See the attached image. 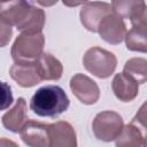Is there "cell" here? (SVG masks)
Wrapping results in <instances>:
<instances>
[{
	"mask_svg": "<svg viewBox=\"0 0 147 147\" xmlns=\"http://www.w3.org/2000/svg\"><path fill=\"white\" fill-rule=\"evenodd\" d=\"M28 122L26 101L24 98H18L15 106L2 116V125L11 132H21Z\"/></svg>",
	"mask_w": 147,
	"mask_h": 147,
	"instance_id": "4fadbf2b",
	"label": "cell"
},
{
	"mask_svg": "<svg viewBox=\"0 0 147 147\" xmlns=\"http://www.w3.org/2000/svg\"><path fill=\"white\" fill-rule=\"evenodd\" d=\"M13 94H11V88L7 83H2V103H1V109L5 110L13 103Z\"/></svg>",
	"mask_w": 147,
	"mask_h": 147,
	"instance_id": "7402d4cb",
	"label": "cell"
},
{
	"mask_svg": "<svg viewBox=\"0 0 147 147\" xmlns=\"http://www.w3.org/2000/svg\"><path fill=\"white\" fill-rule=\"evenodd\" d=\"M32 3L26 1H9L0 5V17L16 28L30 13Z\"/></svg>",
	"mask_w": 147,
	"mask_h": 147,
	"instance_id": "7c38bea8",
	"label": "cell"
},
{
	"mask_svg": "<svg viewBox=\"0 0 147 147\" xmlns=\"http://www.w3.org/2000/svg\"><path fill=\"white\" fill-rule=\"evenodd\" d=\"M116 147H147L142 133L131 123L125 125L122 133L115 140Z\"/></svg>",
	"mask_w": 147,
	"mask_h": 147,
	"instance_id": "9a60e30c",
	"label": "cell"
},
{
	"mask_svg": "<svg viewBox=\"0 0 147 147\" xmlns=\"http://www.w3.org/2000/svg\"><path fill=\"white\" fill-rule=\"evenodd\" d=\"M124 122L119 114L113 110H105L99 113L92 123V130L96 139L101 141H113L122 133Z\"/></svg>",
	"mask_w": 147,
	"mask_h": 147,
	"instance_id": "277c9868",
	"label": "cell"
},
{
	"mask_svg": "<svg viewBox=\"0 0 147 147\" xmlns=\"http://www.w3.org/2000/svg\"><path fill=\"white\" fill-rule=\"evenodd\" d=\"M0 147H20L16 142H14L10 139L7 138H1L0 139Z\"/></svg>",
	"mask_w": 147,
	"mask_h": 147,
	"instance_id": "603a6c76",
	"label": "cell"
},
{
	"mask_svg": "<svg viewBox=\"0 0 147 147\" xmlns=\"http://www.w3.org/2000/svg\"><path fill=\"white\" fill-rule=\"evenodd\" d=\"M83 64L88 72L98 78L105 79L114 74L117 67V59L114 53L94 46L85 52Z\"/></svg>",
	"mask_w": 147,
	"mask_h": 147,
	"instance_id": "7a4b0ae2",
	"label": "cell"
},
{
	"mask_svg": "<svg viewBox=\"0 0 147 147\" xmlns=\"http://www.w3.org/2000/svg\"><path fill=\"white\" fill-rule=\"evenodd\" d=\"M70 88L74 95L84 105H93L100 98L98 84L83 74H76L70 79Z\"/></svg>",
	"mask_w": 147,
	"mask_h": 147,
	"instance_id": "8992f818",
	"label": "cell"
},
{
	"mask_svg": "<svg viewBox=\"0 0 147 147\" xmlns=\"http://www.w3.org/2000/svg\"><path fill=\"white\" fill-rule=\"evenodd\" d=\"M141 0H115L110 3L113 13L119 18H129L140 5Z\"/></svg>",
	"mask_w": 147,
	"mask_h": 147,
	"instance_id": "d6986e66",
	"label": "cell"
},
{
	"mask_svg": "<svg viewBox=\"0 0 147 147\" xmlns=\"http://www.w3.org/2000/svg\"><path fill=\"white\" fill-rule=\"evenodd\" d=\"M49 147H77L76 132L72 125L65 121L48 124Z\"/></svg>",
	"mask_w": 147,
	"mask_h": 147,
	"instance_id": "9c48e42d",
	"label": "cell"
},
{
	"mask_svg": "<svg viewBox=\"0 0 147 147\" xmlns=\"http://www.w3.org/2000/svg\"><path fill=\"white\" fill-rule=\"evenodd\" d=\"M124 74L132 77L138 84L147 82V60L142 57H132L125 62Z\"/></svg>",
	"mask_w": 147,
	"mask_h": 147,
	"instance_id": "ac0fdd59",
	"label": "cell"
},
{
	"mask_svg": "<svg viewBox=\"0 0 147 147\" xmlns=\"http://www.w3.org/2000/svg\"><path fill=\"white\" fill-rule=\"evenodd\" d=\"M10 77L22 87H32L42 79L36 62H15L9 69Z\"/></svg>",
	"mask_w": 147,
	"mask_h": 147,
	"instance_id": "30bf717a",
	"label": "cell"
},
{
	"mask_svg": "<svg viewBox=\"0 0 147 147\" xmlns=\"http://www.w3.org/2000/svg\"><path fill=\"white\" fill-rule=\"evenodd\" d=\"M85 2H86V1H82V2H63V5H65V6H71V7L74 6V7H75V6H78V5H84Z\"/></svg>",
	"mask_w": 147,
	"mask_h": 147,
	"instance_id": "cb8c5ba5",
	"label": "cell"
},
{
	"mask_svg": "<svg viewBox=\"0 0 147 147\" xmlns=\"http://www.w3.org/2000/svg\"><path fill=\"white\" fill-rule=\"evenodd\" d=\"M0 29H1V31H0L1 47H5V46L9 42V40H10L11 36H13L11 25H10L7 21H5L3 18H1V17H0Z\"/></svg>",
	"mask_w": 147,
	"mask_h": 147,
	"instance_id": "44dd1931",
	"label": "cell"
},
{
	"mask_svg": "<svg viewBox=\"0 0 147 147\" xmlns=\"http://www.w3.org/2000/svg\"><path fill=\"white\" fill-rule=\"evenodd\" d=\"M131 124L134 125L144 136L147 141V101H145L140 108L138 109L137 114L131 121Z\"/></svg>",
	"mask_w": 147,
	"mask_h": 147,
	"instance_id": "ffe728a7",
	"label": "cell"
},
{
	"mask_svg": "<svg viewBox=\"0 0 147 147\" xmlns=\"http://www.w3.org/2000/svg\"><path fill=\"white\" fill-rule=\"evenodd\" d=\"M34 62L42 80H57L61 78L63 65L52 54L42 53Z\"/></svg>",
	"mask_w": 147,
	"mask_h": 147,
	"instance_id": "5bb4252c",
	"label": "cell"
},
{
	"mask_svg": "<svg viewBox=\"0 0 147 147\" xmlns=\"http://www.w3.org/2000/svg\"><path fill=\"white\" fill-rule=\"evenodd\" d=\"M111 88L115 96L123 102L132 101L139 93V84L124 72L115 75L111 82Z\"/></svg>",
	"mask_w": 147,
	"mask_h": 147,
	"instance_id": "8fae6325",
	"label": "cell"
},
{
	"mask_svg": "<svg viewBox=\"0 0 147 147\" xmlns=\"http://www.w3.org/2000/svg\"><path fill=\"white\" fill-rule=\"evenodd\" d=\"M111 6L108 2L101 1H86L79 11V18L83 26L91 31L98 32L100 22L109 14H111Z\"/></svg>",
	"mask_w": 147,
	"mask_h": 147,
	"instance_id": "5b68a950",
	"label": "cell"
},
{
	"mask_svg": "<svg viewBox=\"0 0 147 147\" xmlns=\"http://www.w3.org/2000/svg\"><path fill=\"white\" fill-rule=\"evenodd\" d=\"M98 32L106 42L118 45L126 36V26L122 18L115 14H109L100 22Z\"/></svg>",
	"mask_w": 147,
	"mask_h": 147,
	"instance_id": "52a82bcc",
	"label": "cell"
},
{
	"mask_svg": "<svg viewBox=\"0 0 147 147\" xmlns=\"http://www.w3.org/2000/svg\"><path fill=\"white\" fill-rule=\"evenodd\" d=\"M126 48L133 52L147 53V28L136 25L132 26L125 36Z\"/></svg>",
	"mask_w": 147,
	"mask_h": 147,
	"instance_id": "e0dca14e",
	"label": "cell"
},
{
	"mask_svg": "<svg viewBox=\"0 0 147 147\" xmlns=\"http://www.w3.org/2000/svg\"><path fill=\"white\" fill-rule=\"evenodd\" d=\"M22 140L29 147H49L48 124L28 121L20 132Z\"/></svg>",
	"mask_w": 147,
	"mask_h": 147,
	"instance_id": "ba28073f",
	"label": "cell"
},
{
	"mask_svg": "<svg viewBox=\"0 0 147 147\" xmlns=\"http://www.w3.org/2000/svg\"><path fill=\"white\" fill-rule=\"evenodd\" d=\"M70 100L64 90L57 85H46L36 91L30 101V109L41 117H56L64 113Z\"/></svg>",
	"mask_w": 147,
	"mask_h": 147,
	"instance_id": "6da1fadb",
	"label": "cell"
},
{
	"mask_svg": "<svg viewBox=\"0 0 147 147\" xmlns=\"http://www.w3.org/2000/svg\"><path fill=\"white\" fill-rule=\"evenodd\" d=\"M45 25V13L41 8L32 5L25 20L16 28L22 33H39Z\"/></svg>",
	"mask_w": 147,
	"mask_h": 147,
	"instance_id": "2e32d148",
	"label": "cell"
},
{
	"mask_svg": "<svg viewBox=\"0 0 147 147\" xmlns=\"http://www.w3.org/2000/svg\"><path fill=\"white\" fill-rule=\"evenodd\" d=\"M44 45L42 32L21 33L11 46V57L15 62H33L42 54Z\"/></svg>",
	"mask_w": 147,
	"mask_h": 147,
	"instance_id": "3957f363",
	"label": "cell"
}]
</instances>
